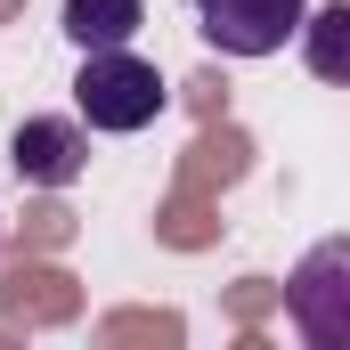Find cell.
<instances>
[{
    "label": "cell",
    "mask_w": 350,
    "mask_h": 350,
    "mask_svg": "<svg viewBox=\"0 0 350 350\" xmlns=\"http://www.w3.org/2000/svg\"><path fill=\"white\" fill-rule=\"evenodd\" d=\"M139 25H147V0H66L74 49H122V41H139Z\"/></svg>",
    "instance_id": "4"
},
{
    "label": "cell",
    "mask_w": 350,
    "mask_h": 350,
    "mask_svg": "<svg viewBox=\"0 0 350 350\" xmlns=\"http://www.w3.org/2000/svg\"><path fill=\"white\" fill-rule=\"evenodd\" d=\"M310 25V0H196V33L228 57H277Z\"/></svg>",
    "instance_id": "2"
},
{
    "label": "cell",
    "mask_w": 350,
    "mask_h": 350,
    "mask_svg": "<svg viewBox=\"0 0 350 350\" xmlns=\"http://www.w3.org/2000/svg\"><path fill=\"white\" fill-rule=\"evenodd\" d=\"M334 261H342V245H318V253H310V269L293 277V293H285L310 342H342V334H350V318H342V310H326V293H334V285H326V269H334Z\"/></svg>",
    "instance_id": "5"
},
{
    "label": "cell",
    "mask_w": 350,
    "mask_h": 350,
    "mask_svg": "<svg viewBox=\"0 0 350 350\" xmlns=\"http://www.w3.org/2000/svg\"><path fill=\"white\" fill-rule=\"evenodd\" d=\"M342 25H350V8L318 16V74H342Z\"/></svg>",
    "instance_id": "6"
},
{
    "label": "cell",
    "mask_w": 350,
    "mask_h": 350,
    "mask_svg": "<svg viewBox=\"0 0 350 350\" xmlns=\"http://www.w3.org/2000/svg\"><path fill=\"white\" fill-rule=\"evenodd\" d=\"M163 106H172V90H163V74H155L131 41H122V49H82V74H74V114H82L90 131L131 139V131H147Z\"/></svg>",
    "instance_id": "1"
},
{
    "label": "cell",
    "mask_w": 350,
    "mask_h": 350,
    "mask_svg": "<svg viewBox=\"0 0 350 350\" xmlns=\"http://www.w3.org/2000/svg\"><path fill=\"white\" fill-rule=\"evenodd\" d=\"M8 163L25 187H74L90 163V139L82 122H66V114H25L16 131H8Z\"/></svg>",
    "instance_id": "3"
}]
</instances>
